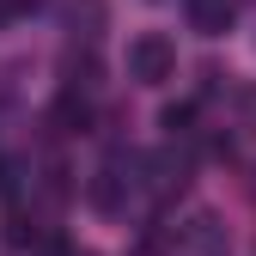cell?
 Segmentation results:
<instances>
[{
    "label": "cell",
    "mask_w": 256,
    "mask_h": 256,
    "mask_svg": "<svg viewBox=\"0 0 256 256\" xmlns=\"http://www.w3.org/2000/svg\"><path fill=\"white\" fill-rule=\"evenodd\" d=\"M177 74V43L165 30H140L134 43H128V80L134 86H165Z\"/></svg>",
    "instance_id": "1"
},
{
    "label": "cell",
    "mask_w": 256,
    "mask_h": 256,
    "mask_svg": "<svg viewBox=\"0 0 256 256\" xmlns=\"http://www.w3.org/2000/svg\"><path fill=\"white\" fill-rule=\"evenodd\" d=\"M189 24L202 37H226L232 30V0H189Z\"/></svg>",
    "instance_id": "2"
},
{
    "label": "cell",
    "mask_w": 256,
    "mask_h": 256,
    "mask_svg": "<svg viewBox=\"0 0 256 256\" xmlns=\"http://www.w3.org/2000/svg\"><path fill=\"white\" fill-rule=\"evenodd\" d=\"M49 122L61 128V134H80V128L92 122V104H86V98H80V92L68 86V92H61V98H55V110H49Z\"/></svg>",
    "instance_id": "3"
},
{
    "label": "cell",
    "mask_w": 256,
    "mask_h": 256,
    "mask_svg": "<svg viewBox=\"0 0 256 256\" xmlns=\"http://www.w3.org/2000/svg\"><path fill=\"white\" fill-rule=\"evenodd\" d=\"M12 196H18V165L0 152V202H12Z\"/></svg>",
    "instance_id": "4"
},
{
    "label": "cell",
    "mask_w": 256,
    "mask_h": 256,
    "mask_svg": "<svg viewBox=\"0 0 256 256\" xmlns=\"http://www.w3.org/2000/svg\"><path fill=\"white\" fill-rule=\"evenodd\" d=\"M189 122H196L189 104H171V110H165V128H171V134H189Z\"/></svg>",
    "instance_id": "5"
},
{
    "label": "cell",
    "mask_w": 256,
    "mask_h": 256,
    "mask_svg": "<svg viewBox=\"0 0 256 256\" xmlns=\"http://www.w3.org/2000/svg\"><path fill=\"white\" fill-rule=\"evenodd\" d=\"M6 244H18V250H24V244H37V226H24V220H12V226H6Z\"/></svg>",
    "instance_id": "6"
},
{
    "label": "cell",
    "mask_w": 256,
    "mask_h": 256,
    "mask_svg": "<svg viewBox=\"0 0 256 256\" xmlns=\"http://www.w3.org/2000/svg\"><path fill=\"white\" fill-rule=\"evenodd\" d=\"M244 128H250V134H256V86L244 92Z\"/></svg>",
    "instance_id": "7"
}]
</instances>
